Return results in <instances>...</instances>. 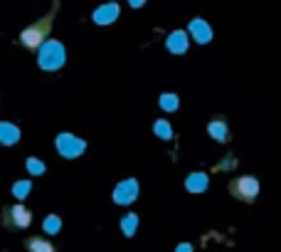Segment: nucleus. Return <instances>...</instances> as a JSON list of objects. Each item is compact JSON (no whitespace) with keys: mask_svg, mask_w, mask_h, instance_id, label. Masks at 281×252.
<instances>
[{"mask_svg":"<svg viewBox=\"0 0 281 252\" xmlns=\"http://www.w3.org/2000/svg\"><path fill=\"white\" fill-rule=\"evenodd\" d=\"M57 10H59V3H55L52 10H50L45 18H39L37 22L27 25V27L20 32V42H22V47H27V50H39V47H42V45L50 40V30H52V22H55Z\"/></svg>","mask_w":281,"mask_h":252,"instance_id":"obj_1","label":"nucleus"},{"mask_svg":"<svg viewBox=\"0 0 281 252\" xmlns=\"http://www.w3.org/2000/svg\"><path fill=\"white\" fill-rule=\"evenodd\" d=\"M64 62H67V52H64V45L59 40H47L37 50V64L45 72H57L64 67Z\"/></svg>","mask_w":281,"mask_h":252,"instance_id":"obj_2","label":"nucleus"},{"mask_svg":"<svg viewBox=\"0 0 281 252\" xmlns=\"http://www.w3.org/2000/svg\"><path fill=\"white\" fill-rule=\"evenodd\" d=\"M55 146H57L59 156H64V158H79L87 151V141L74 136V134H69V131H62L55 138Z\"/></svg>","mask_w":281,"mask_h":252,"instance_id":"obj_3","label":"nucleus"},{"mask_svg":"<svg viewBox=\"0 0 281 252\" xmlns=\"http://www.w3.org/2000/svg\"><path fill=\"white\" fill-rule=\"evenodd\" d=\"M229 193L242 203H254L259 195V181L252 175H239L229 183Z\"/></svg>","mask_w":281,"mask_h":252,"instance_id":"obj_4","label":"nucleus"},{"mask_svg":"<svg viewBox=\"0 0 281 252\" xmlns=\"http://www.w3.org/2000/svg\"><path fill=\"white\" fill-rule=\"evenodd\" d=\"M32 223V210L25 205H10L3 213V225L10 230H25Z\"/></svg>","mask_w":281,"mask_h":252,"instance_id":"obj_5","label":"nucleus"},{"mask_svg":"<svg viewBox=\"0 0 281 252\" xmlns=\"http://www.w3.org/2000/svg\"><path fill=\"white\" fill-rule=\"evenodd\" d=\"M111 198H113L116 205H131L138 198V181L136 178H124L121 183H116Z\"/></svg>","mask_w":281,"mask_h":252,"instance_id":"obj_6","label":"nucleus"},{"mask_svg":"<svg viewBox=\"0 0 281 252\" xmlns=\"http://www.w3.org/2000/svg\"><path fill=\"white\" fill-rule=\"evenodd\" d=\"M187 32L192 35V40H195L197 45H207V42L212 40V27H210V25H207L203 18H195V20H190Z\"/></svg>","mask_w":281,"mask_h":252,"instance_id":"obj_7","label":"nucleus"},{"mask_svg":"<svg viewBox=\"0 0 281 252\" xmlns=\"http://www.w3.org/2000/svg\"><path fill=\"white\" fill-rule=\"evenodd\" d=\"M187 45H190V40H187V32H185V30H173L168 38H166V47H168V52H173V55H185V52H187Z\"/></svg>","mask_w":281,"mask_h":252,"instance_id":"obj_8","label":"nucleus"},{"mask_svg":"<svg viewBox=\"0 0 281 252\" xmlns=\"http://www.w3.org/2000/svg\"><path fill=\"white\" fill-rule=\"evenodd\" d=\"M116 18H118V5H116V3H104V5H99V8L92 13L94 25H111Z\"/></svg>","mask_w":281,"mask_h":252,"instance_id":"obj_9","label":"nucleus"},{"mask_svg":"<svg viewBox=\"0 0 281 252\" xmlns=\"http://www.w3.org/2000/svg\"><path fill=\"white\" fill-rule=\"evenodd\" d=\"M20 141V129L10 121H0V143L3 146H15Z\"/></svg>","mask_w":281,"mask_h":252,"instance_id":"obj_10","label":"nucleus"},{"mask_svg":"<svg viewBox=\"0 0 281 252\" xmlns=\"http://www.w3.org/2000/svg\"><path fill=\"white\" fill-rule=\"evenodd\" d=\"M207 183H210V175L207 173H190L185 178V188L190 193H205L207 191Z\"/></svg>","mask_w":281,"mask_h":252,"instance_id":"obj_11","label":"nucleus"},{"mask_svg":"<svg viewBox=\"0 0 281 252\" xmlns=\"http://www.w3.org/2000/svg\"><path fill=\"white\" fill-rule=\"evenodd\" d=\"M207 131H210V136H212L215 141H220V143H227V141H229V129H227V121H225V119H212V121L207 124Z\"/></svg>","mask_w":281,"mask_h":252,"instance_id":"obj_12","label":"nucleus"},{"mask_svg":"<svg viewBox=\"0 0 281 252\" xmlns=\"http://www.w3.org/2000/svg\"><path fill=\"white\" fill-rule=\"evenodd\" d=\"M25 245H27V252H55V245L45 237H30Z\"/></svg>","mask_w":281,"mask_h":252,"instance_id":"obj_13","label":"nucleus"},{"mask_svg":"<svg viewBox=\"0 0 281 252\" xmlns=\"http://www.w3.org/2000/svg\"><path fill=\"white\" fill-rule=\"evenodd\" d=\"M158 104H160V109H163V112H178V106H180V99H178V94H173V92H166V94H160Z\"/></svg>","mask_w":281,"mask_h":252,"instance_id":"obj_14","label":"nucleus"},{"mask_svg":"<svg viewBox=\"0 0 281 252\" xmlns=\"http://www.w3.org/2000/svg\"><path fill=\"white\" fill-rule=\"evenodd\" d=\"M136 228H138V215L136 213H126L121 218V230L126 237H133L136 235Z\"/></svg>","mask_w":281,"mask_h":252,"instance_id":"obj_15","label":"nucleus"},{"mask_svg":"<svg viewBox=\"0 0 281 252\" xmlns=\"http://www.w3.org/2000/svg\"><path fill=\"white\" fill-rule=\"evenodd\" d=\"M153 131H155V136H158V138H163V141L173 138V126H170L166 119H158V121H153Z\"/></svg>","mask_w":281,"mask_h":252,"instance_id":"obj_16","label":"nucleus"},{"mask_svg":"<svg viewBox=\"0 0 281 252\" xmlns=\"http://www.w3.org/2000/svg\"><path fill=\"white\" fill-rule=\"evenodd\" d=\"M42 230L47 235H57L62 230V218H59V215H47L45 223H42Z\"/></svg>","mask_w":281,"mask_h":252,"instance_id":"obj_17","label":"nucleus"},{"mask_svg":"<svg viewBox=\"0 0 281 252\" xmlns=\"http://www.w3.org/2000/svg\"><path fill=\"white\" fill-rule=\"evenodd\" d=\"M30 191H32V183H30V181H15V183H13V195L20 198V200L27 198Z\"/></svg>","mask_w":281,"mask_h":252,"instance_id":"obj_18","label":"nucleus"},{"mask_svg":"<svg viewBox=\"0 0 281 252\" xmlns=\"http://www.w3.org/2000/svg\"><path fill=\"white\" fill-rule=\"evenodd\" d=\"M25 166H27V171H30L32 175H42V173L47 171L42 161H39V158H32V156H30V158L25 161Z\"/></svg>","mask_w":281,"mask_h":252,"instance_id":"obj_19","label":"nucleus"},{"mask_svg":"<svg viewBox=\"0 0 281 252\" xmlns=\"http://www.w3.org/2000/svg\"><path fill=\"white\" fill-rule=\"evenodd\" d=\"M175 252H192V245H190V242H180Z\"/></svg>","mask_w":281,"mask_h":252,"instance_id":"obj_20","label":"nucleus"}]
</instances>
